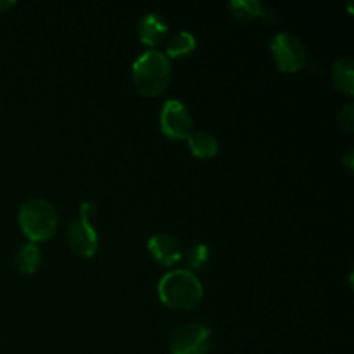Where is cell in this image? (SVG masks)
Here are the masks:
<instances>
[{
	"label": "cell",
	"instance_id": "17",
	"mask_svg": "<svg viewBox=\"0 0 354 354\" xmlns=\"http://www.w3.org/2000/svg\"><path fill=\"white\" fill-rule=\"evenodd\" d=\"M95 211H97V204L93 203V201H85V203H82V206H80V218L90 220V218L95 214Z\"/></svg>",
	"mask_w": 354,
	"mask_h": 354
},
{
	"label": "cell",
	"instance_id": "15",
	"mask_svg": "<svg viewBox=\"0 0 354 354\" xmlns=\"http://www.w3.org/2000/svg\"><path fill=\"white\" fill-rule=\"evenodd\" d=\"M209 248L203 242L199 244L192 245L187 252V263H189V268L197 270V268H203L207 261H209Z\"/></svg>",
	"mask_w": 354,
	"mask_h": 354
},
{
	"label": "cell",
	"instance_id": "2",
	"mask_svg": "<svg viewBox=\"0 0 354 354\" xmlns=\"http://www.w3.org/2000/svg\"><path fill=\"white\" fill-rule=\"evenodd\" d=\"M131 75L138 92L144 95H158L171 82V62L165 52L149 48L135 59Z\"/></svg>",
	"mask_w": 354,
	"mask_h": 354
},
{
	"label": "cell",
	"instance_id": "7",
	"mask_svg": "<svg viewBox=\"0 0 354 354\" xmlns=\"http://www.w3.org/2000/svg\"><path fill=\"white\" fill-rule=\"evenodd\" d=\"M68 242L76 254L88 258V256L95 254L97 248H99V235L90 220L75 218L68 225Z\"/></svg>",
	"mask_w": 354,
	"mask_h": 354
},
{
	"label": "cell",
	"instance_id": "16",
	"mask_svg": "<svg viewBox=\"0 0 354 354\" xmlns=\"http://www.w3.org/2000/svg\"><path fill=\"white\" fill-rule=\"evenodd\" d=\"M337 121H339V127H341L342 130L346 131L354 130V104L353 102H348L346 106L341 107Z\"/></svg>",
	"mask_w": 354,
	"mask_h": 354
},
{
	"label": "cell",
	"instance_id": "14",
	"mask_svg": "<svg viewBox=\"0 0 354 354\" xmlns=\"http://www.w3.org/2000/svg\"><path fill=\"white\" fill-rule=\"evenodd\" d=\"M197 47V40L190 31H178L169 38L166 44V54L169 57H182V55L190 54Z\"/></svg>",
	"mask_w": 354,
	"mask_h": 354
},
{
	"label": "cell",
	"instance_id": "6",
	"mask_svg": "<svg viewBox=\"0 0 354 354\" xmlns=\"http://www.w3.org/2000/svg\"><path fill=\"white\" fill-rule=\"evenodd\" d=\"M159 120H161V130L166 137L182 140V138H189V135L192 133V114H190L189 107H187L182 100H166L165 106H162L161 118H159Z\"/></svg>",
	"mask_w": 354,
	"mask_h": 354
},
{
	"label": "cell",
	"instance_id": "3",
	"mask_svg": "<svg viewBox=\"0 0 354 354\" xmlns=\"http://www.w3.org/2000/svg\"><path fill=\"white\" fill-rule=\"evenodd\" d=\"M19 227L31 242L47 241L57 232V213L44 197H30L19 207Z\"/></svg>",
	"mask_w": 354,
	"mask_h": 354
},
{
	"label": "cell",
	"instance_id": "12",
	"mask_svg": "<svg viewBox=\"0 0 354 354\" xmlns=\"http://www.w3.org/2000/svg\"><path fill=\"white\" fill-rule=\"evenodd\" d=\"M189 147L192 151V154L199 159H209L213 156H216L218 147V138L214 137L209 131H196V133L189 135Z\"/></svg>",
	"mask_w": 354,
	"mask_h": 354
},
{
	"label": "cell",
	"instance_id": "8",
	"mask_svg": "<svg viewBox=\"0 0 354 354\" xmlns=\"http://www.w3.org/2000/svg\"><path fill=\"white\" fill-rule=\"evenodd\" d=\"M147 249L154 259L162 265L171 266L183 258L182 242L169 232H159L152 235L147 242Z\"/></svg>",
	"mask_w": 354,
	"mask_h": 354
},
{
	"label": "cell",
	"instance_id": "9",
	"mask_svg": "<svg viewBox=\"0 0 354 354\" xmlns=\"http://www.w3.org/2000/svg\"><path fill=\"white\" fill-rule=\"evenodd\" d=\"M138 37L149 47L161 44L168 35V21L158 12H145L138 21Z\"/></svg>",
	"mask_w": 354,
	"mask_h": 354
},
{
	"label": "cell",
	"instance_id": "1",
	"mask_svg": "<svg viewBox=\"0 0 354 354\" xmlns=\"http://www.w3.org/2000/svg\"><path fill=\"white\" fill-rule=\"evenodd\" d=\"M159 299L175 310H194L204 297L203 282L192 270L176 268L166 273L158 283Z\"/></svg>",
	"mask_w": 354,
	"mask_h": 354
},
{
	"label": "cell",
	"instance_id": "19",
	"mask_svg": "<svg viewBox=\"0 0 354 354\" xmlns=\"http://www.w3.org/2000/svg\"><path fill=\"white\" fill-rule=\"evenodd\" d=\"M14 0H2V2H0V10H6V9H10V7L14 6Z\"/></svg>",
	"mask_w": 354,
	"mask_h": 354
},
{
	"label": "cell",
	"instance_id": "5",
	"mask_svg": "<svg viewBox=\"0 0 354 354\" xmlns=\"http://www.w3.org/2000/svg\"><path fill=\"white\" fill-rule=\"evenodd\" d=\"M211 349V330L203 324H183L169 337L171 354H207Z\"/></svg>",
	"mask_w": 354,
	"mask_h": 354
},
{
	"label": "cell",
	"instance_id": "18",
	"mask_svg": "<svg viewBox=\"0 0 354 354\" xmlns=\"http://www.w3.org/2000/svg\"><path fill=\"white\" fill-rule=\"evenodd\" d=\"M341 161L344 162V166H346V168H348V171H353V165H354V152H353V149H348V151H346V154L342 156Z\"/></svg>",
	"mask_w": 354,
	"mask_h": 354
},
{
	"label": "cell",
	"instance_id": "10",
	"mask_svg": "<svg viewBox=\"0 0 354 354\" xmlns=\"http://www.w3.org/2000/svg\"><path fill=\"white\" fill-rule=\"evenodd\" d=\"M230 10L237 19L241 21H252L256 17L273 23L277 21V16L261 2V0H234L230 2Z\"/></svg>",
	"mask_w": 354,
	"mask_h": 354
},
{
	"label": "cell",
	"instance_id": "4",
	"mask_svg": "<svg viewBox=\"0 0 354 354\" xmlns=\"http://www.w3.org/2000/svg\"><path fill=\"white\" fill-rule=\"evenodd\" d=\"M270 48H272L273 61L279 66L280 71L294 73L308 64L306 45L301 41L299 37L289 31L277 33L270 44Z\"/></svg>",
	"mask_w": 354,
	"mask_h": 354
},
{
	"label": "cell",
	"instance_id": "13",
	"mask_svg": "<svg viewBox=\"0 0 354 354\" xmlns=\"http://www.w3.org/2000/svg\"><path fill=\"white\" fill-rule=\"evenodd\" d=\"M41 259H44V256H41L40 248L35 242L21 245L16 252V265L23 273L37 272L38 266L41 265Z\"/></svg>",
	"mask_w": 354,
	"mask_h": 354
},
{
	"label": "cell",
	"instance_id": "11",
	"mask_svg": "<svg viewBox=\"0 0 354 354\" xmlns=\"http://www.w3.org/2000/svg\"><path fill=\"white\" fill-rule=\"evenodd\" d=\"M330 78L335 88L346 95L354 93V61L351 57L335 59L330 68Z\"/></svg>",
	"mask_w": 354,
	"mask_h": 354
}]
</instances>
